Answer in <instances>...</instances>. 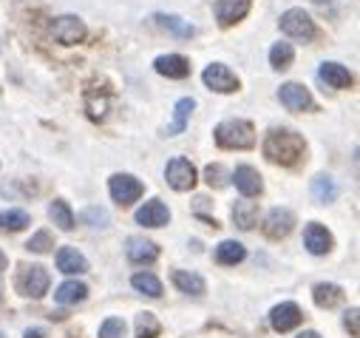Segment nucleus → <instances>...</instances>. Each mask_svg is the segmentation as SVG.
<instances>
[{
  "instance_id": "obj_1",
  "label": "nucleus",
  "mask_w": 360,
  "mask_h": 338,
  "mask_svg": "<svg viewBox=\"0 0 360 338\" xmlns=\"http://www.w3.org/2000/svg\"><path fill=\"white\" fill-rule=\"evenodd\" d=\"M304 151H307V142L301 134L290 131V128H276L269 131L266 139H264V156L276 165H284V168H292L304 159Z\"/></svg>"
},
{
  "instance_id": "obj_2",
  "label": "nucleus",
  "mask_w": 360,
  "mask_h": 338,
  "mask_svg": "<svg viewBox=\"0 0 360 338\" xmlns=\"http://www.w3.org/2000/svg\"><path fill=\"white\" fill-rule=\"evenodd\" d=\"M213 137H216V145L227 151H247L255 145V128L247 120H224L216 125Z\"/></svg>"
},
{
  "instance_id": "obj_3",
  "label": "nucleus",
  "mask_w": 360,
  "mask_h": 338,
  "mask_svg": "<svg viewBox=\"0 0 360 338\" xmlns=\"http://www.w3.org/2000/svg\"><path fill=\"white\" fill-rule=\"evenodd\" d=\"M165 180H167V185L173 188V191H193V185H196V168H193V162L191 159H185V156H173L167 165H165Z\"/></svg>"
},
{
  "instance_id": "obj_4",
  "label": "nucleus",
  "mask_w": 360,
  "mask_h": 338,
  "mask_svg": "<svg viewBox=\"0 0 360 338\" xmlns=\"http://www.w3.org/2000/svg\"><path fill=\"white\" fill-rule=\"evenodd\" d=\"M281 32L292 40H301V43H309L315 37V20L304 12V9H287L281 15Z\"/></svg>"
},
{
  "instance_id": "obj_5",
  "label": "nucleus",
  "mask_w": 360,
  "mask_h": 338,
  "mask_svg": "<svg viewBox=\"0 0 360 338\" xmlns=\"http://www.w3.org/2000/svg\"><path fill=\"white\" fill-rule=\"evenodd\" d=\"M49 282H51V279H49L46 268H40V265H23L20 273H18L15 287H18L23 296H29V299H40V296H46Z\"/></svg>"
},
{
  "instance_id": "obj_6",
  "label": "nucleus",
  "mask_w": 360,
  "mask_h": 338,
  "mask_svg": "<svg viewBox=\"0 0 360 338\" xmlns=\"http://www.w3.org/2000/svg\"><path fill=\"white\" fill-rule=\"evenodd\" d=\"M108 194H111V199L120 202V205H134V202L145 194V185H142L136 177H131V174H114V177L108 180Z\"/></svg>"
},
{
  "instance_id": "obj_7",
  "label": "nucleus",
  "mask_w": 360,
  "mask_h": 338,
  "mask_svg": "<svg viewBox=\"0 0 360 338\" xmlns=\"http://www.w3.org/2000/svg\"><path fill=\"white\" fill-rule=\"evenodd\" d=\"M202 80H205V86L210 92H216V94H233V92H238V77L224 63H210L205 68Z\"/></svg>"
},
{
  "instance_id": "obj_8",
  "label": "nucleus",
  "mask_w": 360,
  "mask_h": 338,
  "mask_svg": "<svg viewBox=\"0 0 360 338\" xmlns=\"http://www.w3.org/2000/svg\"><path fill=\"white\" fill-rule=\"evenodd\" d=\"M51 37L63 46H74V43H82L85 37V23L77 18V15H63V18H54L51 23Z\"/></svg>"
},
{
  "instance_id": "obj_9",
  "label": "nucleus",
  "mask_w": 360,
  "mask_h": 338,
  "mask_svg": "<svg viewBox=\"0 0 360 338\" xmlns=\"http://www.w3.org/2000/svg\"><path fill=\"white\" fill-rule=\"evenodd\" d=\"M278 100L290 111H312L315 108V100H312L309 89H304L301 82H284V86L278 89Z\"/></svg>"
},
{
  "instance_id": "obj_10",
  "label": "nucleus",
  "mask_w": 360,
  "mask_h": 338,
  "mask_svg": "<svg viewBox=\"0 0 360 338\" xmlns=\"http://www.w3.org/2000/svg\"><path fill=\"white\" fill-rule=\"evenodd\" d=\"M250 6H252V0H216V4H213V15H216L219 26L227 29V26L244 20L247 12H250Z\"/></svg>"
},
{
  "instance_id": "obj_11",
  "label": "nucleus",
  "mask_w": 360,
  "mask_h": 338,
  "mask_svg": "<svg viewBox=\"0 0 360 338\" xmlns=\"http://www.w3.org/2000/svg\"><path fill=\"white\" fill-rule=\"evenodd\" d=\"M292 225H295V213L290 208H273L264 219V233L269 239H284V236H290Z\"/></svg>"
},
{
  "instance_id": "obj_12",
  "label": "nucleus",
  "mask_w": 360,
  "mask_h": 338,
  "mask_svg": "<svg viewBox=\"0 0 360 338\" xmlns=\"http://www.w3.org/2000/svg\"><path fill=\"white\" fill-rule=\"evenodd\" d=\"M301 318H304V313H301V307H298L295 301H284V304L273 307V313H269V324H273L276 332H290V330H295V327L301 324Z\"/></svg>"
},
{
  "instance_id": "obj_13",
  "label": "nucleus",
  "mask_w": 360,
  "mask_h": 338,
  "mask_svg": "<svg viewBox=\"0 0 360 338\" xmlns=\"http://www.w3.org/2000/svg\"><path fill=\"white\" fill-rule=\"evenodd\" d=\"M304 244H307V250L312 253V256H323V253L332 250L335 239H332V233H329L321 222H312V225H307V230H304Z\"/></svg>"
},
{
  "instance_id": "obj_14",
  "label": "nucleus",
  "mask_w": 360,
  "mask_h": 338,
  "mask_svg": "<svg viewBox=\"0 0 360 338\" xmlns=\"http://www.w3.org/2000/svg\"><path fill=\"white\" fill-rule=\"evenodd\" d=\"M230 180L236 182V188H238V194H241L244 199H250V196H258V194L264 191L261 174L255 171V168H250V165H238V168H236V174H233Z\"/></svg>"
},
{
  "instance_id": "obj_15",
  "label": "nucleus",
  "mask_w": 360,
  "mask_h": 338,
  "mask_svg": "<svg viewBox=\"0 0 360 338\" xmlns=\"http://www.w3.org/2000/svg\"><path fill=\"white\" fill-rule=\"evenodd\" d=\"M153 68L167 80H185L191 74V63L182 54H162L153 60Z\"/></svg>"
},
{
  "instance_id": "obj_16",
  "label": "nucleus",
  "mask_w": 360,
  "mask_h": 338,
  "mask_svg": "<svg viewBox=\"0 0 360 338\" xmlns=\"http://www.w3.org/2000/svg\"><path fill=\"white\" fill-rule=\"evenodd\" d=\"M136 222L142 227H165L170 222V211L162 199H150L136 211Z\"/></svg>"
},
{
  "instance_id": "obj_17",
  "label": "nucleus",
  "mask_w": 360,
  "mask_h": 338,
  "mask_svg": "<svg viewBox=\"0 0 360 338\" xmlns=\"http://www.w3.org/2000/svg\"><path fill=\"white\" fill-rule=\"evenodd\" d=\"M125 253H128V259L134 265H150V262L159 259V247L150 239H145V236H131Z\"/></svg>"
},
{
  "instance_id": "obj_18",
  "label": "nucleus",
  "mask_w": 360,
  "mask_h": 338,
  "mask_svg": "<svg viewBox=\"0 0 360 338\" xmlns=\"http://www.w3.org/2000/svg\"><path fill=\"white\" fill-rule=\"evenodd\" d=\"M57 270L65 276H79L88 270V259L77 247H60L57 250Z\"/></svg>"
},
{
  "instance_id": "obj_19",
  "label": "nucleus",
  "mask_w": 360,
  "mask_h": 338,
  "mask_svg": "<svg viewBox=\"0 0 360 338\" xmlns=\"http://www.w3.org/2000/svg\"><path fill=\"white\" fill-rule=\"evenodd\" d=\"M318 77L326 82L329 89H338V92L352 89V74H349V68H346V65H340V63H321Z\"/></svg>"
},
{
  "instance_id": "obj_20",
  "label": "nucleus",
  "mask_w": 360,
  "mask_h": 338,
  "mask_svg": "<svg viewBox=\"0 0 360 338\" xmlns=\"http://www.w3.org/2000/svg\"><path fill=\"white\" fill-rule=\"evenodd\" d=\"M193 108H196V100L193 97H182L176 106H173V123L167 125V137H176V134H182L185 131V125H188V120H191V114H193Z\"/></svg>"
},
{
  "instance_id": "obj_21",
  "label": "nucleus",
  "mask_w": 360,
  "mask_h": 338,
  "mask_svg": "<svg viewBox=\"0 0 360 338\" xmlns=\"http://www.w3.org/2000/svg\"><path fill=\"white\" fill-rule=\"evenodd\" d=\"M244 256H247V247L236 239H224L216 247V262L219 265H238V262H244Z\"/></svg>"
},
{
  "instance_id": "obj_22",
  "label": "nucleus",
  "mask_w": 360,
  "mask_h": 338,
  "mask_svg": "<svg viewBox=\"0 0 360 338\" xmlns=\"http://www.w3.org/2000/svg\"><path fill=\"white\" fill-rule=\"evenodd\" d=\"M173 284L182 293H188V296H205V290H207L205 279L199 273H191V270H176L173 273Z\"/></svg>"
},
{
  "instance_id": "obj_23",
  "label": "nucleus",
  "mask_w": 360,
  "mask_h": 338,
  "mask_svg": "<svg viewBox=\"0 0 360 338\" xmlns=\"http://www.w3.org/2000/svg\"><path fill=\"white\" fill-rule=\"evenodd\" d=\"M85 296H88V287H85L82 282H77V279L63 282V284L57 287V293H54L57 304H79V301H85Z\"/></svg>"
},
{
  "instance_id": "obj_24",
  "label": "nucleus",
  "mask_w": 360,
  "mask_h": 338,
  "mask_svg": "<svg viewBox=\"0 0 360 338\" xmlns=\"http://www.w3.org/2000/svg\"><path fill=\"white\" fill-rule=\"evenodd\" d=\"M233 222H236L241 230H252V227L258 225V205H255V202H247V199L236 202V208H233Z\"/></svg>"
},
{
  "instance_id": "obj_25",
  "label": "nucleus",
  "mask_w": 360,
  "mask_h": 338,
  "mask_svg": "<svg viewBox=\"0 0 360 338\" xmlns=\"http://www.w3.org/2000/svg\"><path fill=\"white\" fill-rule=\"evenodd\" d=\"M153 20H156L162 29H167L170 35H176V37H193V35H196V26H193V23L176 18V15H156Z\"/></svg>"
},
{
  "instance_id": "obj_26",
  "label": "nucleus",
  "mask_w": 360,
  "mask_h": 338,
  "mask_svg": "<svg viewBox=\"0 0 360 338\" xmlns=\"http://www.w3.org/2000/svg\"><path fill=\"white\" fill-rule=\"evenodd\" d=\"M312 196H315V202H321V205L335 202V199H338V185H335V180L326 177V174L315 177V180H312Z\"/></svg>"
},
{
  "instance_id": "obj_27",
  "label": "nucleus",
  "mask_w": 360,
  "mask_h": 338,
  "mask_svg": "<svg viewBox=\"0 0 360 338\" xmlns=\"http://www.w3.org/2000/svg\"><path fill=\"white\" fill-rule=\"evenodd\" d=\"M49 216H51V222H54L60 230H74V225H77L74 211H71L68 202H63V199H54V202L49 205Z\"/></svg>"
},
{
  "instance_id": "obj_28",
  "label": "nucleus",
  "mask_w": 360,
  "mask_h": 338,
  "mask_svg": "<svg viewBox=\"0 0 360 338\" xmlns=\"http://www.w3.org/2000/svg\"><path fill=\"white\" fill-rule=\"evenodd\" d=\"M312 299H315V304L318 307H335L340 299H343V290L338 287V284H329V282H321V284H315V290H312Z\"/></svg>"
},
{
  "instance_id": "obj_29",
  "label": "nucleus",
  "mask_w": 360,
  "mask_h": 338,
  "mask_svg": "<svg viewBox=\"0 0 360 338\" xmlns=\"http://www.w3.org/2000/svg\"><path fill=\"white\" fill-rule=\"evenodd\" d=\"M29 222H32V219H29L26 211H15V208L0 211V230H6V233H18V230H23Z\"/></svg>"
},
{
  "instance_id": "obj_30",
  "label": "nucleus",
  "mask_w": 360,
  "mask_h": 338,
  "mask_svg": "<svg viewBox=\"0 0 360 338\" xmlns=\"http://www.w3.org/2000/svg\"><path fill=\"white\" fill-rule=\"evenodd\" d=\"M131 284H134V290H139V293H145L150 299H159L162 296V282L153 273H136L131 279Z\"/></svg>"
},
{
  "instance_id": "obj_31",
  "label": "nucleus",
  "mask_w": 360,
  "mask_h": 338,
  "mask_svg": "<svg viewBox=\"0 0 360 338\" xmlns=\"http://www.w3.org/2000/svg\"><path fill=\"white\" fill-rule=\"evenodd\" d=\"M295 60V49H292V43H276L273 49H269V65L273 68H287L290 63Z\"/></svg>"
},
{
  "instance_id": "obj_32",
  "label": "nucleus",
  "mask_w": 360,
  "mask_h": 338,
  "mask_svg": "<svg viewBox=\"0 0 360 338\" xmlns=\"http://www.w3.org/2000/svg\"><path fill=\"white\" fill-rule=\"evenodd\" d=\"M136 332H139V338H156L159 335V321L153 318V313H142L136 318Z\"/></svg>"
},
{
  "instance_id": "obj_33",
  "label": "nucleus",
  "mask_w": 360,
  "mask_h": 338,
  "mask_svg": "<svg viewBox=\"0 0 360 338\" xmlns=\"http://www.w3.org/2000/svg\"><path fill=\"white\" fill-rule=\"evenodd\" d=\"M82 222H85V225H91V227H108L111 216H108L105 208H88V211L82 213Z\"/></svg>"
},
{
  "instance_id": "obj_34",
  "label": "nucleus",
  "mask_w": 360,
  "mask_h": 338,
  "mask_svg": "<svg viewBox=\"0 0 360 338\" xmlns=\"http://www.w3.org/2000/svg\"><path fill=\"white\" fill-rule=\"evenodd\" d=\"M100 338H125V321L122 318H105L100 327Z\"/></svg>"
},
{
  "instance_id": "obj_35",
  "label": "nucleus",
  "mask_w": 360,
  "mask_h": 338,
  "mask_svg": "<svg viewBox=\"0 0 360 338\" xmlns=\"http://www.w3.org/2000/svg\"><path fill=\"white\" fill-rule=\"evenodd\" d=\"M205 180H207L210 188H224L230 177H227V171H224L221 165H207V168H205Z\"/></svg>"
},
{
  "instance_id": "obj_36",
  "label": "nucleus",
  "mask_w": 360,
  "mask_h": 338,
  "mask_svg": "<svg viewBox=\"0 0 360 338\" xmlns=\"http://www.w3.org/2000/svg\"><path fill=\"white\" fill-rule=\"evenodd\" d=\"M29 250H34V253H46V250H51L54 247V242H51V233L49 230H37L32 239H29V244H26Z\"/></svg>"
},
{
  "instance_id": "obj_37",
  "label": "nucleus",
  "mask_w": 360,
  "mask_h": 338,
  "mask_svg": "<svg viewBox=\"0 0 360 338\" xmlns=\"http://www.w3.org/2000/svg\"><path fill=\"white\" fill-rule=\"evenodd\" d=\"M346 327L352 330V335H360V327H357V307H352L346 313Z\"/></svg>"
},
{
  "instance_id": "obj_38",
  "label": "nucleus",
  "mask_w": 360,
  "mask_h": 338,
  "mask_svg": "<svg viewBox=\"0 0 360 338\" xmlns=\"http://www.w3.org/2000/svg\"><path fill=\"white\" fill-rule=\"evenodd\" d=\"M6 265H9V259H6V253H4V250H0V273H4V270H6Z\"/></svg>"
},
{
  "instance_id": "obj_39",
  "label": "nucleus",
  "mask_w": 360,
  "mask_h": 338,
  "mask_svg": "<svg viewBox=\"0 0 360 338\" xmlns=\"http://www.w3.org/2000/svg\"><path fill=\"white\" fill-rule=\"evenodd\" d=\"M26 338H43V332L40 330H26Z\"/></svg>"
},
{
  "instance_id": "obj_40",
  "label": "nucleus",
  "mask_w": 360,
  "mask_h": 338,
  "mask_svg": "<svg viewBox=\"0 0 360 338\" xmlns=\"http://www.w3.org/2000/svg\"><path fill=\"white\" fill-rule=\"evenodd\" d=\"M298 338H321V335H318V332H315V330H307V332H301V335H298Z\"/></svg>"
},
{
  "instance_id": "obj_41",
  "label": "nucleus",
  "mask_w": 360,
  "mask_h": 338,
  "mask_svg": "<svg viewBox=\"0 0 360 338\" xmlns=\"http://www.w3.org/2000/svg\"><path fill=\"white\" fill-rule=\"evenodd\" d=\"M0 338H4V335H0Z\"/></svg>"
}]
</instances>
